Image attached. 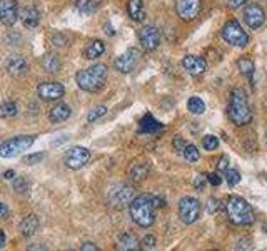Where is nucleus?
Listing matches in <instances>:
<instances>
[{"label":"nucleus","mask_w":267,"mask_h":251,"mask_svg":"<svg viewBox=\"0 0 267 251\" xmlns=\"http://www.w3.org/2000/svg\"><path fill=\"white\" fill-rule=\"evenodd\" d=\"M220 201L219 199H215V198H209L207 199V204H206V210L207 213H211V215H215V213H219L220 211Z\"/></svg>","instance_id":"c9c22d12"},{"label":"nucleus","mask_w":267,"mask_h":251,"mask_svg":"<svg viewBox=\"0 0 267 251\" xmlns=\"http://www.w3.org/2000/svg\"><path fill=\"white\" fill-rule=\"evenodd\" d=\"M104 52H105V44L102 40H92L84 49V57L88 59V60H94V59L100 57Z\"/></svg>","instance_id":"4be33fe9"},{"label":"nucleus","mask_w":267,"mask_h":251,"mask_svg":"<svg viewBox=\"0 0 267 251\" xmlns=\"http://www.w3.org/2000/svg\"><path fill=\"white\" fill-rule=\"evenodd\" d=\"M43 159V153H37V154H29L24 158V162L25 164H37V162H40Z\"/></svg>","instance_id":"e433bc0d"},{"label":"nucleus","mask_w":267,"mask_h":251,"mask_svg":"<svg viewBox=\"0 0 267 251\" xmlns=\"http://www.w3.org/2000/svg\"><path fill=\"white\" fill-rule=\"evenodd\" d=\"M75 7L80 14H92L99 7V0H77Z\"/></svg>","instance_id":"393cba45"},{"label":"nucleus","mask_w":267,"mask_h":251,"mask_svg":"<svg viewBox=\"0 0 267 251\" xmlns=\"http://www.w3.org/2000/svg\"><path fill=\"white\" fill-rule=\"evenodd\" d=\"M17 116V104L15 102H4L0 106V117H14Z\"/></svg>","instance_id":"c756f323"},{"label":"nucleus","mask_w":267,"mask_h":251,"mask_svg":"<svg viewBox=\"0 0 267 251\" xmlns=\"http://www.w3.org/2000/svg\"><path fill=\"white\" fill-rule=\"evenodd\" d=\"M141 50L139 49H127L124 54H120L119 57L116 59V62H114V67H116V71L122 72V74H129L132 72L134 69H136L137 62L141 60Z\"/></svg>","instance_id":"1a4fd4ad"},{"label":"nucleus","mask_w":267,"mask_h":251,"mask_svg":"<svg viewBox=\"0 0 267 251\" xmlns=\"http://www.w3.org/2000/svg\"><path fill=\"white\" fill-rule=\"evenodd\" d=\"M207 181L211 183L212 186H219L222 183V178L217 174V173H211V174H207Z\"/></svg>","instance_id":"ea45409f"},{"label":"nucleus","mask_w":267,"mask_h":251,"mask_svg":"<svg viewBox=\"0 0 267 251\" xmlns=\"http://www.w3.org/2000/svg\"><path fill=\"white\" fill-rule=\"evenodd\" d=\"M237 67H239V71L246 75V77L252 79V75H254V71H256V67H254V62H252L251 59H246V57L239 59V60H237Z\"/></svg>","instance_id":"c85d7f7f"},{"label":"nucleus","mask_w":267,"mask_h":251,"mask_svg":"<svg viewBox=\"0 0 267 251\" xmlns=\"http://www.w3.org/2000/svg\"><path fill=\"white\" fill-rule=\"evenodd\" d=\"M80 249L82 251H97L99 248H97V244H94V243H84L80 246Z\"/></svg>","instance_id":"c03bdc74"},{"label":"nucleus","mask_w":267,"mask_h":251,"mask_svg":"<svg viewBox=\"0 0 267 251\" xmlns=\"http://www.w3.org/2000/svg\"><path fill=\"white\" fill-rule=\"evenodd\" d=\"M107 112V108L105 106H97V108H94L91 112H88V116H87V121L88 122H94V121H97V119H100L104 114Z\"/></svg>","instance_id":"72a5a7b5"},{"label":"nucleus","mask_w":267,"mask_h":251,"mask_svg":"<svg viewBox=\"0 0 267 251\" xmlns=\"http://www.w3.org/2000/svg\"><path fill=\"white\" fill-rule=\"evenodd\" d=\"M18 18L17 0H0V22L7 27L15 25Z\"/></svg>","instance_id":"ddd939ff"},{"label":"nucleus","mask_w":267,"mask_h":251,"mask_svg":"<svg viewBox=\"0 0 267 251\" xmlns=\"http://www.w3.org/2000/svg\"><path fill=\"white\" fill-rule=\"evenodd\" d=\"M177 210H179L181 221L186 223V224L195 223L197 219H199V216H201V203L195 198H190V196L182 198L179 201V206H177Z\"/></svg>","instance_id":"0eeeda50"},{"label":"nucleus","mask_w":267,"mask_h":251,"mask_svg":"<svg viewBox=\"0 0 267 251\" xmlns=\"http://www.w3.org/2000/svg\"><path fill=\"white\" fill-rule=\"evenodd\" d=\"M42 67L46 69L47 72H59L60 67H62V62L60 57L57 54H46L42 57Z\"/></svg>","instance_id":"b1692460"},{"label":"nucleus","mask_w":267,"mask_h":251,"mask_svg":"<svg viewBox=\"0 0 267 251\" xmlns=\"http://www.w3.org/2000/svg\"><path fill=\"white\" fill-rule=\"evenodd\" d=\"M129 210L134 223H137L141 228H149V226L154 224L155 206L152 203L150 194H139V196H136L130 201Z\"/></svg>","instance_id":"f257e3e1"},{"label":"nucleus","mask_w":267,"mask_h":251,"mask_svg":"<svg viewBox=\"0 0 267 251\" xmlns=\"http://www.w3.org/2000/svg\"><path fill=\"white\" fill-rule=\"evenodd\" d=\"M4 178H5V179H14V178H15V173L12 171V169H9V171L4 173Z\"/></svg>","instance_id":"09e8293b"},{"label":"nucleus","mask_w":267,"mask_h":251,"mask_svg":"<svg viewBox=\"0 0 267 251\" xmlns=\"http://www.w3.org/2000/svg\"><path fill=\"white\" fill-rule=\"evenodd\" d=\"M141 129L145 131V133H154V131L162 129V126H161V122H157L150 114H147L141 121Z\"/></svg>","instance_id":"cd10ccee"},{"label":"nucleus","mask_w":267,"mask_h":251,"mask_svg":"<svg viewBox=\"0 0 267 251\" xmlns=\"http://www.w3.org/2000/svg\"><path fill=\"white\" fill-rule=\"evenodd\" d=\"M201 4L202 0H177L175 2V10L182 20H194L201 12Z\"/></svg>","instance_id":"9d476101"},{"label":"nucleus","mask_w":267,"mask_h":251,"mask_svg":"<svg viewBox=\"0 0 267 251\" xmlns=\"http://www.w3.org/2000/svg\"><path fill=\"white\" fill-rule=\"evenodd\" d=\"M204 186H206V181H204V178H202V176H199V178L195 179V190L197 191H202V190H204Z\"/></svg>","instance_id":"49530a36"},{"label":"nucleus","mask_w":267,"mask_h":251,"mask_svg":"<svg viewBox=\"0 0 267 251\" xmlns=\"http://www.w3.org/2000/svg\"><path fill=\"white\" fill-rule=\"evenodd\" d=\"M134 190L127 184H117L112 187L110 191V201L116 208H122L125 204H130V201L134 199Z\"/></svg>","instance_id":"2eb2a0df"},{"label":"nucleus","mask_w":267,"mask_h":251,"mask_svg":"<svg viewBox=\"0 0 267 251\" xmlns=\"http://www.w3.org/2000/svg\"><path fill=\"white\" fill-rule=\"evenodd\" d=\"M88 159H91V151L87 148H82V146H75V148H71L63 156V164H65L69 169H74V171H77V169L84 168Z\"/></svg>","instance_id":"6e6552de"},{"label":"nucleus","mask_w":267,"mask_h":251,"mask_svg":"<svg viewBox=\"0 0 267 251\" xmlns=\"http://www.w3.org/2000/svg\"><path fill=\"white\" fill-rule=\"evenodd\" d=\"M229 159L226 158V156H222V158H220V161H219V169H220V171H227V169H229Z\"/></svg>","instance_id":"a18cd8bd"},{"label":"nucleus","mask_w":267,"mask_h":251,"mask_svg":"<svg viewBox=\"0 0 267 251\" xmlns=\"http://www.w3.org/2000/svg\"><path fill=\"white\" fill-rule=\"evenodd\" d=\"M54 42H55V46H65V44H67V40L63 39V37H62L60 34L54 35Z\"/></svg>","instance_id":"de8ad7c7"},{"label":"nucleus","mask_w":267,"mask_h":251,"mask_svg":"<svg viewBox=\"0 0 267 251\" xmlns=\"http://www.w3.org/2000/svg\"><path fill=\"white\" fill-rule=\"evenodd\" d=\"M182 154H184V158H186L189 162H195V161H199V158H201L199 151H197V148L194 146V144H187Z\"/></svg>","instance_id":"7c9ffc66"},{"label":"nucleus","mask_w":267,"mask_h":251,"mask_svg":"<svg viewBox=\"0 0 267 251\" xmlns=\"http://www.w3.org/2000/svg\"><path fill=\"white\" fill-rule=\"evenodd\" d=\"M229 117L236 126H247L252 121V111L249 100L242 89H234L229 100Z\"/></svg>","instance_id":"f03ea898"},{"label":"nucleus","mask_w":267,"mask_h":251,"mask_svg":"<svg viewBox=\"0 0 267 251\" xmlns=\"http://www.w3.org/2000/svg\"><path fill=\"white\" fill-rule=\"evenodd\" d=\"M107 74H109V71H107L105 64H94L92 67L79 71L77 75H75V80H77V86L80 89L87 92H95L104 87Z\"/></svg>","instance_id":"7ed1b4c3"},{"label":"nucleus","mask_w":267,"mask_h":251,"mask_svg":"<svg viewBox=\"0 0 267 251\" xmlns=\"http://www.w3.org/2000/svg\"><path fill=\"white\" fill-rule=\"evenodd\" d=\"M152 203H154L155 208H162V206H165V199L162 196H155V194H152Z\"/></svg>","instance_id":"79ce46f5"},{"label":"nucleus","mask_w":267,"mask_h":251,"mask_svg":"<svg viewBox=\"0 0 267 251\" xmlns=\"http://www.w3.org/2000/svg\"><path fill=\"white\" fill-rule=\"evenodd\" d=\"M72 114V109H71V106H67V104H57L54 106L52 109L49 111V121L50 122H63V121H67L69 117H71Z\"/></svg>","instance_id":"a211bd4d"},{"label":"nucleus","mask_w":267,"mask_h":251,"mask_svg":"<svg viewBox=\"0 0 267 251\" xmlns=\"http://www.w3.org/2000/svg\"><path fill=\"white\" fill-rule=\"evenodd\" d=\"M139 40H141V46L150 52V50H155L161 44V32L154 25H145L139 30Z\"/></svg>","instance_id":"f8f14e48"},{"label":"nucleus","mask_w":267,"mask_h":251,"mask_svg":"<svg viewBox=\"0 0 267 251\" xmlns=\"http://www.w3.org/2000/svg\"><path fill=\"white\" fill-rule=\"evenodd\" d=\"M141 248V241L137 240V236H134L132 233H124L119 236L117 240V249L122 251H136Z\"/></svg>","instance_id":"aec40b11"},{"label":"nucleus","mask_w":267,"mask_h":251,"mask_svg":"<svg viewBox=\"0 0 267 251\" xmlns=\"http://www.w3.org/2000/svg\"><path fill=\"white\" fill-rule=\"evenodd\" d=\"M4 244H5V231L0 229V248H4Z\"/></svg>","instance_id":"8fccbe9b"},{"label":"nucleus","mask_w":267,"mask_h":251,"mask_svg":"<svg viewBox=\"0 0 267 251\" xmlns=\"http://www.w3.org/2000/svg\"><path fill=\"white\" fill-rule=\"evenodd\" d=\"M127 12H129L132 20H136V22H142L145 18V9H144L142 0H129V4H127Z\"/></svg>","instance_id":"412c9836"},{"label":"nucleus","mask_w":267,"mask_h":251,"mask_svg":"<svg viewBox=\"0 0 267 251\" xmlns=\"http://www.w3.org/2000/svg\"><path fill=\"white\" fill-rule=\"evenodd\" d=\"M5 69H7V72L12 75V77H24V75L29 74V64L27 60H25L22 55H10L5 62Z\"/></svg>","instance_id":"dca6fc26"},{"label":"nucleus","mask_w":267,"mask_h":251,"mask_svg":"<svg viewBox=\"0 0 267 251\" xmlns=\"http://www.w3.org/2000/svg\"><path fill=\"white\" fill-rule=\"evenodd\" d=\"M37 94L42 100H59L63 97L65 89L60 82H42L37 87Z\"/></svg>","instance_id":"4468645a"},{"label":"nucleus","mask_w":267,"mask_h":251,"mask_svg":"<svg viewBox=\"0 0 267 251\" xmlns=\"http://www.w3.org/2000/svg\"><path fill=\"white\" fill-rule=\"evenodd\" d=\"M39 229V218L35 215H27L20 223V233L24 236H32Z\"/></svg>","instance_id":"5701e85b"},{"label":"nucleus","mask_w":267,"mask_h":251,"mask_svg":"<svg viewBox=\"0 0 267 251\" xmlns=\"http://www.w3.org/2000/svg\"><path fill=\"white\" fill-rule=\"evenodd\" d=\"M20 18H22V24L25 25V27H37L40 22V12L37 10L34 5H29V7H25L22 10V14H20Z\"/></svg>","instance_id":"6ab92c4d"},{"label":"nucleus","mask_w":267,"mask_h":251,"mask_svg":"<svg viewBox=\"0 0 267 251\" xmlns=\"http://www.w3.org/2000/svg\"><path fill=\"white\" fill-rule=\"evenodd\" d=\"M187 109L192 112V114L195 116H199V114H204V111H206V104H204V100H202L201 97H190L189 99V102H187Z\"/></svg>","instance_id":"bb28decb"},{"label":"nucleus","mask_w":267,"mask_h":251,"mask_svg":"<svg viewBox=\"0 0 267 251\" xmlns=\"http://www.w3.org/2000/svg\"><path fill=\"white\" fill-rule=\"evenodd\" d=\"M147 174H149V164H145V162H142V164H134L130 169V178L134 181H142L147 178Z\"/></svg>","instance_id":"a878e982"},{"label":"nucleus","mask_w":267,"mask_h":251,"mask_svg":"<svg viewBox=\"0 0 267 251\" xmlns=\"http://www.w3.org/2000/svg\"><path fill=\"white\" fill-rule=\"evenodd\" d=\"M265 2H267V0H265Z\"/></svg>","instance_id":"3c124183"},{"label":"nucleus","mask_w":267,"mask_h":251,"mask_svg":"<svg viewBox=\"0 0 267 251\" xmlns=\"http://www.w3.org/2000/svg\"><path fill=\"white\" fill-rule=\"evenodd\" d=\"M182 66L190 75H201L206 72L207 62L202 57H199V55H186L182 59Z\"/></svg>","instance_id":"f3484780"},{"label":"nucleus","mask_w":267,"mask_h":251,"mask_svg":"<svg viewBox=\"0 0 267 251\" xmlns=\"http://www.w3.org/2000/svg\"><path fill=\"white\" fill-rule=\"evenodd\" d=\"M226 178H227V183L229 186H236L240 183V173L237 171V169H231L229 168L226 171Z\"/></svg>","instance_id":"f704fd0d"},{"label":"nucleus","mask_w":267,"mask_h":251,"mask_svg":"<svg viewBox=\"0 0 267 251\" xmlns=\"http://www.w3.org/2000/svg\"><path fill=\"white\" fill-rule=\"evenodd\" d=\"M154 246H155V236H152V235H147L141 241V248L142 249H152Z\"/></svg>","instance_id":"4c0bfd02"},{"label":"nucleus","mask_w":267,"mask_h":251,"mask_svg":"<svg viewBox=\"0 0 267 251\" xmlns=\"http://www.w3.org/2000/svg\"><path fill=\"white\" fill-rule=\"evenodd\" d=\"M9 216V206L5 203H0V219H7Z\"/></svg>","instance_id":"37998d69"},{"label":"nucleus","mask_w":267,"mask_h":251,"mask_svg":"<svg viewBox=\"0 0 267 251\" xmlns=\"http://www.w3.org/2000/svg\"><path fill=\"white\" fill-rule=\"evenodd\" d=\"M244 22L251 29L262 27L265 22V12L259 4H247L244 7Z\"/></svg>","instance_id":"9b49d317"},{"label":"nucleus","mask_w":267,"mask_h":251,"mask_svg":"<svg viewBox=\"0 0 267 251\" xmlns=\"http://www.w3.org/2000/svg\"><path fill=\"white\" fill-rule=\"evenodd\" d=\"M35 141V136H17L0 144V158H14L24 151H27Z\"/></svg>","instance_id":"39448f33"},{"label":"nucleus","mask_w":267,"mask_h":251,"mask_svg":"<svg viewBox=\"0 0 267 251\" xmlns=\"http://www.w3.org/2000/svg\"><path fill=\"white\" fill-rule=\"evenodd\" d=\"M226 208H227L229 219H231V221L234 224H237V226L252 224L254 219H256L252 206L240 196H229Z\"/></svg>","instance_id":"20e7f679"},{"label":"nucleus","mask_w":267,"mask_h":251,"mask_svg":"<svg viewBox=\"0 0 267 251\" xmlns=\"http://www.w3.org/2000/svg\"><path fill=\"white\" fill-rule=\"evenodd\" d=\"M172 144H174V149L177 151V153H184V149H186V146H187V144L184 142V139H182L181 136H175Z\"/></svg>","instance_id":"58836bf2"},{"label":"nucleus","mask_w":267,"mask_h":251,"mask_svg":"<svg viewBox=\"0 0 267 251\" xmlns=\"http://www.w3.org/2000/svg\"><path fill=\"white\" fill-rule=\"evenodd\" d=\"M12 187H14V191H15V193H20V194H24V193H27V191H29V184H27V181H25L24 178H20V176H18V178H14V179H12Z\"/></svg>","instance_id":"2f4dec72"},{"label":"nucleus","mask_w":267,"mask_h":251,"mask_svg":"<svg viewBox=\"0 0 267 251\" xmlns=\"http://www.w3.org/2000/svg\"><path fill=\"white\" fill-rule=\"evenodd\" d=\"M222 39L236 47H246L249 44V34L246 32L237 20H229L222 27Z\"/></svg>","instance_id":"423d86ee"},{"label":"nucleus","mask_w":267,"mask_h":251,"mask_svg":"<svg viewBox=\"0 0 267 251\" xmlns=\"http://www.w3.org/2000/svg\"><path fill=\"white\" fill-rule=\"evenodd\" d=\"M202 146H204L206 151H214L219 146V139L212 134H207V136H204V139H202Z\"/></svg>","instance_id":"473e14b6"},{"label":"nucleus","mask_w":267,"mask_h":251,"mask_svg":"<svg viewBox=\"0 0 267 251\" xmlns=\"http://www.w3.org/2000/svg\"><path fill=\"white\" fill-rule=\"evenodd\" d=\"M249 0H226V4L229 5L231 9H240L244 4H247Z\"/></svg>","instance_id":"a19ab883"}]
</instances>
